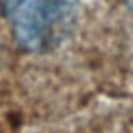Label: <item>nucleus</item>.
Returning a JSON list of instances; mask_svg holds the SVG:
<instances>
[{
	"mask_svg": "<svg viewBox=\"0 0 133 133\" xmlns=\"http://www.w3.org/2000/svg\"><path fill=\"white\" fill-rule=\"evenodd\" d=\"M16 44L30 53L58 49L72 33L80 0H2Z\"/></svg>",
	"mask_w": 133,
	"mask_h": 133,
	"instance_id": "f257e3e1",
	"label": "nucleus"
},
{
	"mask_svg": "<svg viewBox=\"0 0 133 133\" xmlns=\"http://www.w3.org/2000/svg\"><path fill=\"white\" fill-rule=\"evenodd\" d=\"M124 2H125L128 6H131V8H133V0H124Z\"/></svg>",
	"mask_w": 133,
	"mask_h": 133,
	"instance_id": "f03ea898",
	"label": "nucleus"
},
{
	"mask_svg": "<svg viewBox=\"0 0 133 133\" xmlns=\"http://www.w3.org/2000/svg\"><path fill=\"white\" fill-rule=\"evenodd\" d=\"M0 2H2V0H0Z\"/></svg>",
	"mask_w": 133,
	"mask_h": 133,
	"instance_id": "7ed1b4c3",
	"label": "nucleus"
}]
</instances>
